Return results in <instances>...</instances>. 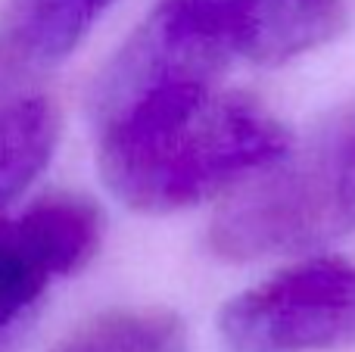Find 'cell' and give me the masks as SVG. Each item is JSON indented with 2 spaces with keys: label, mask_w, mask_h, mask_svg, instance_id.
<instances>
[{
  "label": "cell",
  "mask_w": 355,
  "mask_h": 352,
  "mask_svg": "<svg viewBox=\"0 0 355 352\" xmlns=\"http://www.w3.org/2000/svg\"><path fill=\"white\" fill-rule=\"evenodd\" d=\"M100 172L137 212H178L275 166L287 128L252 97L187 91L100 122Z\"/></svg>",
  "instance_id": "6da1fadb"
},
{
  "label": "cell",
  "mask_w": 355,
  "mask_h": 352,
  "mask_svg": "<svg viewBox=\"0 0 355 352\" xmlns=\"http://www.w3.org/2000/svg\"><path fill=\"white\" fill-rule=\"evenodd\" d=\"M352 231L355 100L321 118L215 215L209 247L227 262H259L327 247Z\"/></svg>",
  "instance_id": "7a4b0ae2"
},
{
  "label": "cell",
  "mask_w": 355,
  "mask_h": 352,
  "mask_svg": "<svg viewBox=\"0 0 355 352\" xmlns=\"http://www.w3.org/2000/svg\"><path fill=\"white\" fill-rule=\"evenodd\" d=\"M237 53V0H159L100 75L97 125L159 97L209 91Z\"/></svg>",
  "instance_id": "3957f363"
},
{
  "label": "cell",
  "mask_w": 355,
  "mask_h": 352,
  "mask_svg": "<svg viewBox=\"0 0 355 352\" xmlns=\"http://www.w3.org/2000/svg\"><path fill=\"white\" fill-rule=\"evenodd\" d=\"M234 352H334L355 343V262L321 256L237 293L218 318Z\"/></svg>",
  "instance_id": "277c9868"
},
{
  "label": "cell",
  "mask_w": 355,
  "mask_h": 352,
  "mask_svg": "<svg viewBox=\"0 0 355 352\" xmlns=\"http://www.w3.org/2000/svg\"><path fill=\"white\" fill-rule=\"evenodd\" d=\"M103 212L78 193H50L22 215H0V331L37 303L50 281L81 272L103 243Z\"/></svg>",
  "instance_id": "5b68a950"
},
{
  "label": "cell",
  "mask_w": 355,
  "mask_h": 352,
  "mask_svg": "<svg viewBox=\"0 0 355 352\" xmlns=\"http://www.w3.org/2000/svg\"><path fill=\"white\" fill-rule=\"evenodd\" d=\"M112 0H6L0 10V100L60 66Z\"/></svg>",
  "instance_id": "8992f818"
},
{
  "label": "cell",
  "mask_w": 355,
  "mask_h": 352,
  "mask_svg": "<svg viewBox=\"0 0 355 352\" xmlns=\"http://www.w3.org/2000/svg\"><path fill=\"white\" fill-rule=\"evenodd\" d=\"M349 0H237L240 53L256 62H287L343 31Z\"/></svg>",
  "instance_id": "52a82bcc"
},
{
  "label": "cell",
  "mask_w": 355,
  "mask_h": 352,
  "mask_svg": "<svg viewBox=\"0 0 355 352\" xmlns=\"http://www.w3.org/2000/svg\"><path fill=\"white\" fill-rule=\"evenodd\" d=\"M60 141V112L47 97L0 103V209L50 162Z\"/></svg>",
  "instance_id": "ba28073f"
},
{
  "label": "cell",
  "mask_w": 355,
  "mask_h": 352,
  "mask_svg": "<svg viewBox=\"0 0 355 352\" xmlns=\"http://www.w3.org/2000/svg\"><path fill=\"white\" fill-rule=\"evenodd\" d=\"M187 328L168 309H116L87 322L50 352H184Z\"/></svg>",
  "instance_id": "9c48e42d"
}]
</instances>
